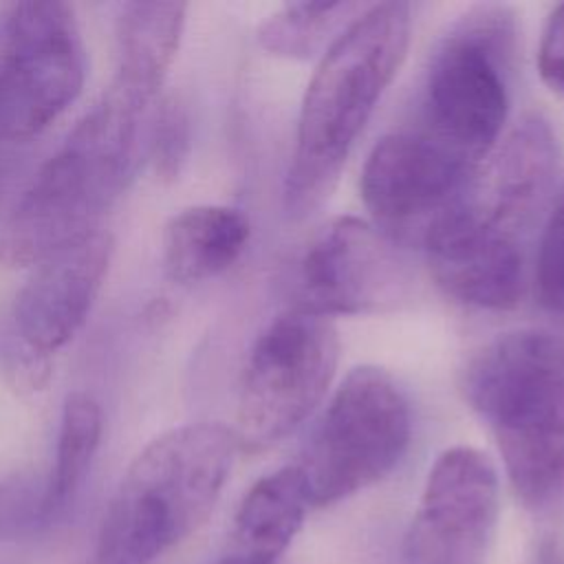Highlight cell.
Returning a JSON list of instances; mask_svg holds the SVG:
<instances>
[{
	"mask_svg": "<svg viewBox=\"0 0 564 564\" xmlns=\"http://www.w3.org/2000/svg\"><path fill=\"white\" fill-rule=\"evenodd\" d=\"M476 167L421 130L375 143L361 170V200L372 225L392 242H423L430 227L460 205Z\"/></svg>",
	"mask_w": 564,
	"mask_h": 564,
	"instance_id": "cell-9",
	"label": "cell"
},
{
	"mask_svg": "<svg viewBox=\"0 0 564 564\" xmlns=\"http://www.w3.org/2000/svg\"><path fill=\"white\" fill-rule=\"evenodd\" d=\"M115 240L97 229L35 267L15 300V328L35 355L66 346L84 326L104 284Z\"/></svg>",
	"mask_w": 564,
	"mask_h": 564,
	"instance_id": "cell-13",
	"label": "cell"
},
{
	"mask_svg": "<svg viewBox=\"0 0 564 564\" xmlns=\"http://www.w3.org/2000/svg\"><path fill=\"white\" fill-rule=\"evenodd\" d=\"M538 70L544 84L564 93V2L549 13L544 24L538 48Z\"/></svg>",
	"mask_w": 564,
	"mask_h": 564,
	"instance_id": "cell-23",
	"label": "cell"
},
{
	"mask_svg": "<svg viewBox=\"0 0 564 564\" xmlns=\"http://www.w3.org/2000/svg\"><path fill=\"white\" fill-rule=\"evenodd\" d=\"M9 183H11V167L7 163H0V207H2V200L7 198Z\"/></svg>",
	"mask_w": 564,
	"mask_h": 564,
	"instance_id": "cell-26",
	"label": "cell"
},
{
	"mask_svg": "<svg viewBox=\"0 0 564 564\" xmlns=\"http://www.w3.org/2000/svg\"><path fill=\"white\" fill-rule=\"evenodd\" d=\"M421 245L432 275L458 302L489 311L520 302L522 242L482 223L467 207V196L430 227Z\"/></svg>",
	"mask_w": 564,
	"mask_h": 564,
	"instance_id": "cell-12",
	"label": "cell"
},
{
	"mask_svg": "<svg viewBox=\"0 0 564 564\" xmlns=\"http://www.w3.org/2000/svg\"><path fill=\"white\" fill-rule=\"evenodd\" d=\"M57 518L48 474L18 471L0 478V542L31 540Z\"/></svg>",
	"mask_w": 564,
	"mask_h": 564,
	"instance_id": "cell-20",
	"label": "cell"
},
{
	"mask_svg": "<svg viewBox=\"0 0 564 564\" xmlns=\"http://www.w3.org/2000/svg\"><path fill=\"white\" fill-rule=\"evenodd\" d=\"M143 112L104 93L0 225V262L37 267L97 231L132 172Z\"/></svg>",
	"mask_w": 564,
	"mask_h": 564,
	"instance_id": "cell-4",
	"label": "cell"
},
{
	"mask_svg": "<svg viewBox=\"0 0 564 564\" xmlns=\"http://www.w3.org/2000/svg\"><path fill=\"white\" fill-rule=\"evenodd\" d=\"M185 2L137 0L119 15V64L106 93L143 112L156 97L183 37Z\"/></svg>",
	"mask_w": 564,
	"mask_h": 564,
	"instance_id": "cell-15",
	"label": "cell"
},
{
	"mask_svg": "<svg viewBox=\"0 0 564 564\" xmlns=\"http://www.w3.org/2000/svg\"><path fill=\"white\" fill-rule=\"evenodd\" d=\"M13 42V2H0V70Z\"/></svg>",
	"mask_w": 564,
	"mask_h": 564,
	"instance_id": "cell-24",
	"label": "cell"
},
{
	"mask_svg": "<svg viewBox=\"0 0 564 564\" xmlns=\"http://www.w3.org/2000/svg\"><path fill=\"white\" fill-rule=\"evenodd\" d=\"M214 564H262V562H258L253 557H247V555H240V553H234V551H227Z\"/></svg>",
	"mask_w": 564,
	"mask_h": 564,
	"instance_id": "cell-25",
	"label": "cell"
},
{
	"mask_svg": "<svg viewBox=\"0 0 564 564\" xmlns=\"http://www.w3.org/2000/svg\"><path fill=\"white\" fill-rule=\"evenodd\" d=\"M463 392L494 434L516 496L531 509L564 494V348L540 330H516L467 364Z\"/></svg>",
	"mask_w": 564,
	"mask_h": 564,
	"instance_id": "cell-3",
	"label": "cell"
},
{
	"mask_svg": "<svg viewBox=\"0 0 564 564\" xmlns=\"http://www.w3.org/2000/svg\"><path fill=\"white\" fill-rule=\"evenodd\" d=\"M513 55V13L500 4L471 7L432 53L421 132L471 167L487 159L507 121Z\"/></svg>",
	"mask_w": 564,
	"mask_h": 564,
	"instance_id": "cell-5",
	"label": "cell"
},
{
	"mask_svg": "<svg viewBox=\"0 0 564 564\" xmlns=\"http://www.w3.org/2000/svg\"><path fill=\"white\" fill-rule=\"evenodd\" d=\"M410 436V403L394 377L377 366L352 368L295 465L308 505L339 502L388 476L403 458Z\"/></svg>",
	"mask_w": 564,
	"mask_h": 564,
	"instance_id": "cell-6",
	"label": "cell"
},
{
	"mask_svg": "<svg viewBox=\"0 0 564 564\" xmlns=\"http://www.w3.org/2000/svg\"><path fill=\"white\" fill-rule=\"evenodd\" d=\"M249 236L251 225L236 207H187L165 225L163 267L181 284L216 278L242 256Z\"/></svg>",
	"mask_w": 564,
	"mask_h": 564,
	"instance_id": "cell-16",
	"label": "cell"
},
{
	"mask_svg": "<svg viewBox=\"0 0 564 564\" xmlns=\"http://www.w3.org/2000/svg\"><path fill=\"white\" fill-rule=\"evenodd\" d=\"M308 507L306 487L295 465L262 476L245 494L234 516L229 551L262 564H278L302 529Z\"/></svg>",
	"mask_w": 564,
	"mask_h": 564,
	"instance_id": "cell-17",
	"label": "cell"
},
{
	"mask_svg": "<svg viewBox=\"0 0 564 564\" xmlns=\"http://www.w3.org/2000/svg\"><path fill=\"white\" fill-rule=\"evenodd\" d=\"M339 361L330 317L289 308L253 341L238 397L236 441L264 449L291 434L324 399Z\"/></svg>",
	"mask_w": 564,
	"mask_h": 564,
	"instance_id": "cell-7",
	"label": "cell"
},
{
	"mask_svg": "<svg viewBox=\"0 0 564 564\" xmlns=\"http://www.w3.org/2000/svg\"><path fill=\"white\" fill-rule=\"evenodd\" d=\"M84 77L73 9L57 0L13 2V42L0 70V139L40 134L77 99Z\"/></svg>",
	"mask_w": 564,
	"mask_h": 564,
	"instance_id": "cell-8",
	"label": "cell"
},
{
	"mask_svg": "<svg viewBox=\"0 0 564 564\" xmlns=\"http://www.w3.org/2000/svg\"><path fill=\"white\" fill-rule=\"evenodd\" d=\"M557 174V143L551 126L533 115L502 141L485 176L471 181L467 207L496 231L522 242L544 207Z\"/></svg>",
	"mask_w": 564,
	"mask_h": 564,
	"instance_id": "cell-14",
	"label": "cell"
},
{
	"mask_svg": "<svg viewBox=\"0 0 564 564\" xmlns=\"http://www.w3.org/2000/svg\"><path fill=\"white\" fill-rule=\"evenodd\" d=\"M500 509L498 474L474 447H449L432 465L405 535V564H487Z\"/></svg>",
	"mask_w": 564,
	"mask_h": 564,
	"instance_id": "cell-11",
	"label": "cell"
},
{
	"mask_svg": "<svg viewBox=\"0 0 564 564\" xmlns=\"http://www.w3.org/2000/svg\"><path fill=\"white\" fill-rule=\"evenodd\" d=\"M410 271L375 225L355 216L330 220L302 253L293 275V308L315 315H361L399 306Z\"/></svg>",
	"mask_w": 564,
	"mask_h": 564,
	"instance_id": "cell-10",
	"label": "cell"
},
{
	"mask_svg": "<svg viewBox=\"0 0 564 564\" xmlns=\"http://www.w3.org/2000/svg\"><path fill=\"white\" fill-rule=\"evenodd\" d=\"M538 300L551 315L564 317V192L555 200L542 231L535 264Z\"/></svg>",
	"mask_w": 564,
	"mask_h": 564,
	"instance_id": "cell-22",
	"label": "cell"
},
{
	"mask_svg": "<svg viewBox=\"0 0 564 564\" xmlns=\"http://www.w3.org/2000/svg\"><path fill=\"white\" fill-rule=\"evenodd\" d=\"M189 154V117L176 97L156 108L150 128V161L161 181H174Z\"/></svg>",
	"mask_w": 564,
	"mask_h": 564,
	"instance_id": "cell-21",
	"label": "cell"
},
{
	"mask_svg": "<svg viewBox=\"0 0 564 564\" xmlns=\"http://www.w3.org/2000/svg\"><path fill=\"white\" fill-rule=\"evenodd\" d=\"M366 2H291L258 29V42L271 55L313 59L324 55L368 9Z\"/></svg>",
	"mask_w": 564,
	"mask_h": 564,
	"instance_id": "cell-18",
	"label": "cell"
},
{
	"mask_svg": "<svg viewBox=\"0 0 564 564\" xmlns=\"http://www.w3.org/2000/svg\"><path fill=\"white\" fill-rule=\"evenodd\" d=\"M238 441L220 423H187L150 441L128 465L88 564H150L214 511Z\"/></svg>",
	"mask_w": 564,
	"mask_h": 564,
	"instance_id": "cell-2",
	"label": "cell"
},
{
	"mask_svg": "<svg viewBox=\"0 0 564 564\" xmlns=\"http://www.w3.org/2000/svg\"><path fill=\"white\" fill-rule=\"evenodd\" d=\"M410 24V4H370L322 55L302 99L284 178L289 218H306L333 194L357 137L405 59Z\"/></svg>",
	"mask_w": 564,
	"mask_h": 564,
	"instance_id": "cell-1",
	"label": "cell"
},
{
	"mask_svg": "<svg viewBox=\"0 0 564 564\" xmlns=\"http://www.w3.org/2000/svg\"><path fill=\"white\" fill-rule=\"evenodd\" d=\"M104 416L88 392H70L62 405L55 463L48 471L53 505L62 516L82 487L99 447Z\"/></svg>",
	"mask_w": 564,
	"mask_h": 564,
	"instance_id": "cell-19",
	"label": "cell"
}]
</instances>
